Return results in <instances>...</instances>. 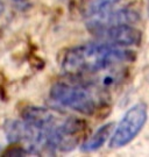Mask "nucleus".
<instances>
[{
    "label": "nucleus",
    "instance_id": "obj_1",
    "mask_svg": "<svg viewBox=\"0 0 149 157\" xmlns=\"http://www.w3.org/2000/svg\"><path fill=\"white\" fill-rule=\"evenodd\" d=\"M136 52L106 42L84 43L66 50L62 59V70L70 77H91L113 65L133 63Z\"/></svg>",
    "mask_w": 149,
    "mask_h": 157
},
{
    "label": "nucleus",
    "instance_id": "obj_2",
    "mask_svg": "<svg viewBox=\"0 0 149 157\" xmlns=\"http://www.w3.org/2000/svg\"><path fill=\"white\" fill-rule=\"evenodd\" d=\"M49 98L56 105L84 115H94L106 106V91L88 82L58 80L53 84Z\"/></svg>",
    "mask_w": 149,
    "mask_h": 157
},
{
    "label": "nucleus",
    "instance_id": "obj_3",
    "mask_svg": "<svg viewBox=\"0 0 149 157\" xmlns=\"http://www.w3.org/2000/svg\"><path fill=\"white\" fill-rule=\"evenodd\" d=\"M88 128L86 121L80 118L70 117L45 130L42 142V150L54 154L56 151H71L78 146Z\"/></svg>",
    "mask_w": 149,
    "mask_h": 157
},
{
    "label": "nucleus",
    "instance_id": "obj_4",
    "mask_svg": "<svg viewBox=\"0 0 149 157\" xmlns=\"http://www.w3.org/2000/svg\"><path fill=\"white\" fill-rule=\"evenodd\" d=\"M148 120V107L140 101L129 107L122 115L121 120L114 127L113 134L111 135L108 147L111 149H120L128 146L135 140Z\"/></svg>",
    "mask_w": 149,
    "mask_h": 157
},
{
    "label": "nucleus",
    "instance_id": "obj_5",
    "mask_svg": "<svg viewBox=\"0 0 149 157\" xmlns=\"http://www.w3.org/2000/svg\"><path fill=\"white\" fill-rule=\"evenodd\" d=\"M90 33L100 41L116 47H133L142 42V32L134 25H113L99 28L90 29Z\"/></svg>",
    "mask_w": 149,
    "mask_h": 157
},
{
    "label": "nucleus",
    "instance_id": "obj_6",
    "mask_svg": "<svg viewBox=\"0 0 149 157\" xmlns=\"http://www.w3.org/2000/svg\"><path fill=\"white\" fill-rule=\"evenodd\" d=\"M140 14L132 8H119L110 10L100 15L88 17L86 27L88 29L113 26V25H135L140 21Z\"/></svg>",
    "mask_w": 149,
    "mask_h": 157
},
{
    "label": "nucleus",
    "instance_id": "obj_7",
    "mask_svg": "<svg viewBox=\"0 0 149 157\" xmlns=\"http://www.w3.org/2000/svg\"><path fill=\"white\" fill-rule=\"evenodd\" d=\"M21 119L40 130H48L58 124L56 113L45 107H26L21 112Z\"/></svg>",
    "mask_w": 149,
    "mask_h": 157
},
{
    "label": "nucleus",
    "instance_id": "obj_8",
    "mask_svg": "<svg viewBox=\"0 0 149 157\" xmlns=\"http://www.w3.org/2000/svg\"><path fill=\"white\" fill-rule=\"evenodd\" d=\"M113 130H114V124L113 122L103 124L101 127H99L96 130V133L91 137H88V140L84 141L82 143L80 151L86 152V154L98 151L100 148L110 140Z\"/></svg>",
    "mask_w": 149,
    "mask_h": 157
},
{
    "label": "nucleus",
    "instance_id": "obj_9",
    "mask_svg": "<svg viewBox=\"0 0 149 157\" xmlns=\"http://www.w3.org/2000/svg\"><path fill=\"white\" fill-rule=\"evenodd\" d=\"M119 1L120 0H83L80 8L83 15L88 19L110 11Z\"/></svg>",
    "mask_w": 149,
    "mask_h": 157
},
{
    "label": "nucleus",
    "instance_id": "obj_10",
    "mask_svg": "<svg viewBox=\"0 0 149 157\" xmlns=\"http://www.w3.org/2000/svg\"><path fill=\"white\" fill-rule=\"evenodd\" d=\"M26 154H29V150L28 149H25L23 147L18 146V142H14V146L7 148L4 152L5 156H23Z\"/></svg>",
    "mask_w": 149,
    "mask_h": 157
},
{
    "label": "nucleus",
    "instance_id": "obj_11",
    "mask_svg": "<svg viewBox=\"0 0 149 157\" xmlns=\"http://www.w3.org/2000/svg\"><path fill=\"white\" fill-rule=\"evenodd\" d=\"M2 11H4V6H2V2L0 1V15H1V13H2Z\"/></svg>",
    "mask_w": 149,
    "mask_h": 157
},
{
    "label": "nucleus",
    "instance_id": "obj_12",
    "mask_svg": "<svg viewBox=\"0 0 149 157\" xmlns=\"http://www.w3.org/2000/svg\"><path fill=\"white\" fill-rule=\"evenodd\" d=\"M14 1H17V2H23V1H26V0H14Z\"/></svg>",
    "mask_w": 149,
    "mask_h": 157
},
{
    "label": "nucleus",
    "instance_id": "obj_13",
    "mask_svg": "<svg viewBox=\"0 0 149 157\" xmlns=\"http://www.w3.org/2000/svg\"><path fill=\"white\" fill-rule=\"evenodd\" d=\"M148 15H149V0H148Z\"/></svg>",
    "mask_w": 149,
    "mask_h": 157
}]
</instances>
